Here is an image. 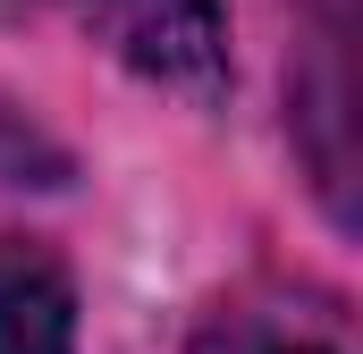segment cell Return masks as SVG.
<instances>
[{
  "label": "cell",
  "instance_id": "cell-4",
  "mask_svg": "<svg viewBox=\"0 0 363 354\" xmlns=\"http://www.w3.org/2000/svg\"><path fill=\"white\" fill-rule=\"evenodd\" d=\"M271 354H330V346H271Z\"/></svg>",
  "mask_w": 363,
  "mask_h": 354
},
{
  "label": "cell",
  "instance_id": "cell-3",
  "mask_svg": "<svg viewBox=\"0 0 363 354\" xmlns=\"http://www.w3.org/2000/svg\"><path fill=\"white\" fill-rule=\"evenodd\" d=\"M0 354H77V270L43 236H0Z\"/></svg>",
  "mask_w": 363,
  "mask_h": 354
},
{
  "label": "cell",
  "instance_id": "cell-1",
  "mask_svg": "<svg viewBox=\"0 0 363 354\" xmlns=\"http://www.w3.org/2000/svg\"><path fill=\"white\" fill-rule=\"evenodd\" d=\"M77 25H85L127 76L178 93L194 110H220L228 85H237L228 8L220 0H77Z\"/></svg>",
  "mask_w": 363,
  "mask_h": 354
},
{
  "label": "cell",
  "instance_id": "cell-2",
  "mask_svg": "<svg viewBox=\"0 0 363 354\" xmlns=\"http://www.w3.org/2000/svg\"><path fill=\"white\" fill-rule=\"evenodd\" d=\"M347 118H355L347 42H338V34H313V42H304V59L287 68V127H296V144H304V161H313V185L330 194V211H338V219H355V211H347V185H355Z\"/></svg>",
  "mask_w": 363,
  "mask_h": 354
}]
</instances>
